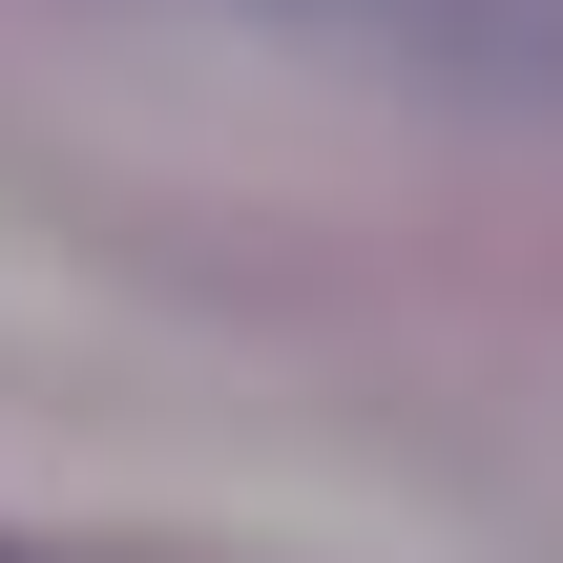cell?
I'll return each instance as SVG.
<instances>
[]
</instances>
